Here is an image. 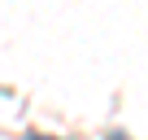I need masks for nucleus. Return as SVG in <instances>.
I'll list each match as a JSON object with an SVG mask.
<instances>
[{
  "mask_svg": "<svg viewBox=\"0 0 148 140\" xmlns=\"http://www.w3.org/2000/svg\"><path fill=\"white\" fill-rule=\"evenodd\" d=\"M26 140H52V136H26Z\"/></svg>",
  "mask_w": 148,
  "mask_h": 140,
  "instance_id": "f257e3e1",
  "label": "nucleus"
}]
</instances>
